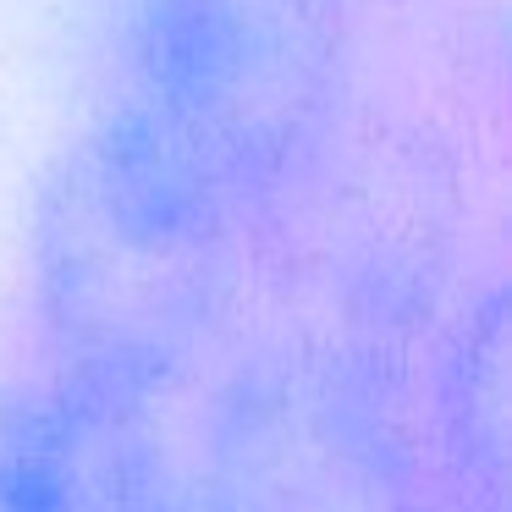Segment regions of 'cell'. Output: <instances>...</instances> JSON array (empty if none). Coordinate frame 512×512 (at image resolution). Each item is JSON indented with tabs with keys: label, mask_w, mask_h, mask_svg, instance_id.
I'll list each match as a JSON object with an SVG mask.
<instances>
[{
	"label": "cell",
	"mask_w": 512,
	"mask_h": 512,
	"mask_svg": "<svg viewBox=\"0 0 512 512\" xmlns=\"http://www.w3.org/2000/svg\"><path fill=\"white\" fill-rule=\"evenodd\" d=\"M353 0H133L127 83L138 116L248 221L320 144L347 67Z\"/></svg>",
	"instance_id": "7a4b0ae2"
},
{
	"label": "cell",
	"mask_w": 512,
	"mask_h": 512,
	"mask_svg": "<svg viewBox=\"0 0 512 512\" xmlns=\"http://www.w3.org/2000/svg\"><path fill=\"white\" fill-rule=\"evenodd\" d=\"M237 226L243 215L111 100L61 149L34 210L50 369L149 408L221 320Z\"/></svg>",
	"instance_id": "6da1fadb"
},
{
	"label": "cell",
	"mask_w": 512,
	"mask_h": 512,
	"mask_svg": "<svg viewBox=\"0 0 512 512\" xmlns=\"http://www.w3.org/2000/svg\"><path fill=\"white\" fill-rule=\"evenodd\" d=\"M0 512H188L149 408L45 375L0 386Z\"/></svg>",
	"instance_id": "277c9868"
},
{
	"label": "cell",
	"mask_w": 512,
	"mask_h": 512,
	"mask_svg": "<svg viewBox=\"0 0 512 512\" xmlns=\"http://www.w3.org/2000/svg\"><path fill=\"white\" fill-rule=\"evenodd\" d=\"M188 512H430V490L364 364L287 342L221 386Z\"/></svg>",
	"instance_id": "3957f363"
}]
</instances>
